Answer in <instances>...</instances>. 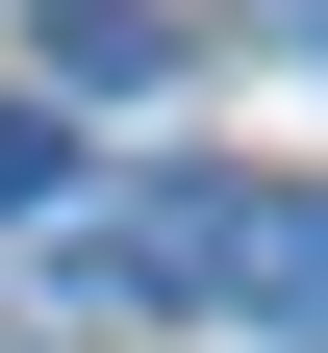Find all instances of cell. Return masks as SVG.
I'll return each mask as SVG.
<instances>
[{
    "label": "cell",
    "mask_w": 328,
    "mask_h": 353,
    "mask_svg": "<svg viewBox=\"0 0 328 353\" xmlns=\"http://www.w3.org/2000/svg\"><path fill=\"white\" fill-rule=\"evenodd\" d=\"M177 303L328 353V176H202V202H177Z\"/></svg>",
    "instance_id": "1"
},
{
    "label": "cell",
    "mask_w": 328,
    "mask_h": 353,
    "mask_svg": "<svg viewBox=\"0 0 328 353\" xmlns=\"http://www.w3.org/2000/svg\"><path fill=\"white\" fill-rule=\"evenodd\" d=\"M26 303L152 328V303H177V202H152V176H51V202H26Z\"/></svg>",
    "instance_id": "2"
},
{
    "label": "cell",
    "mask_w": 328,
    "mask_h": 353,
    "mask_svg": "<svg viewBox=\"0 0 328 353\" xmlns=\"http://www.w3.org/2000/svg\"><path fill=\"white\" fill-rule=\"evenodd\" d=\"M152 51H177V0H51V76H76V101H126Z\"/></svg>",
    "instance_id": "3"
},
{
    "label": "cell",
    "mask_w": 328,
    "mask_h": 353,
    "mask_svg": "<svg viewBox=\"0 0 328 353\" xmlns=\"http://www.w3.org/2000/svg\"><path fill=\"white\" fill-rule=\"evenodd\" d=\"M26 202H51V126H0V228H26Z\"/></svg>",
    "instance_id": "4"
}]
</instances>
